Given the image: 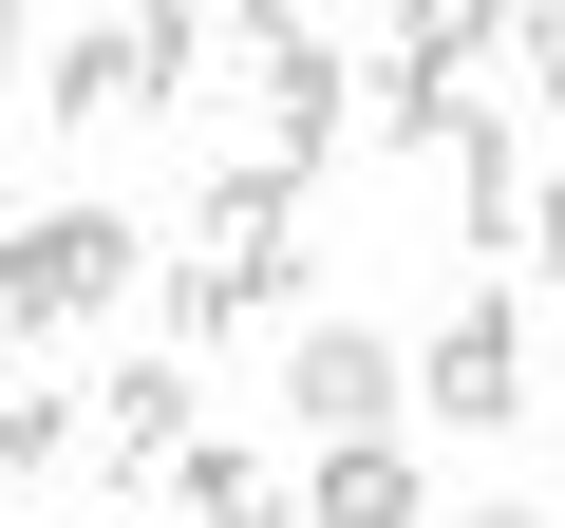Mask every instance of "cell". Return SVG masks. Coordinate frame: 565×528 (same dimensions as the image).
<instances>
[{
  "instance_id": "cell-14",
  "label": "cell",
  "mask_w": 565,
  "mask_h": 528,
  "mask_svg": "<svg viewBox=\"0 0 565 528\" xmlns=\"http://www.w3.org/2000/svg\"><path fill=\"white\" fill-rule=\"evenodd\" d=\"M132 76H151V114L207 95V0H132Z\"/></svg>"
},
{
  "instance_id": "cell-1",
  "label": "cell",
  "mask_w": 565,
  "mask_h": 528,
  "mask_svg": "<svg viewBox=\"0 0 565 528\" xmlns=\"http://www.w3.org/2000/svg\"><path fill=\"white\" fill-rule=\"evenodd\" d=\"M302 189L321 170H282V151H245V170H207V245L170 264V340H226V321H282L302 303Z\"/></svg>"
},
{
  "instance_id": "cell-17",
  "label": "cell",
  "mask_w": 565,
  "mask_h": 528,
  "mask_svg": "<svg viewBox=\"0 0 565 528\" xmlns=\"http://www.w3.org/2000/svg\"><path fill=\"white\" fill-rule=\"evenodd\" d=\"M226 39H245V57H264V39H302V0H226Z\"/></svg>"
},
{
  "instance_id": "cell-6",
  "label": "cell",
  "mask_w": 565,
  "mask_h": 528,
  "mask_svg": "<svg viewBox=\"0 0 565 528\" xmlns=\"http://www.w3.org/2000/svg\"><path fill=\"white\" fill-rule=\"evenodd\" d=\"M264 151H282V170H340V151H359V57L264 39Z\"/></svg>"
},
{
  "instance_id": "cell-15",
  "label": "cell",
  "mask_w": 565,
  "mask_h": 528,
  "mask_svg": "<svg viewBox=\"0 0 565 528\" xmlns=\"http://www.w3.org/2000/svg\"><path fill=\"white\" fill-rule=\"evenodd\" d=\"M509 95L565 114V0H509Z\"/></svg>"
},
{
  "instance_id": "cell-8",
  "label": "cell",
  "mask_w": 565,
  "mask_h": 528,
  "mask_svg": "<svg viewBox=\"0 0 565 528\" xmlns=\"http://www.w3.org/2000/svg\"><path fill=\"white\" fill-rule=\"evenodd\" d=\"M302 528H434V472H415L396 434H321V472H302Z\"/></svg>"
},
{
  "instance_id": "cell-13",
  "label": "cell",
  "mask_w": 565,
  "mask_h": 528,
  "mask_svg": "<svg viewBox=\"0 0 565 528\" xmlns=\"http://www.w3.org/2000/svg\"><path fill=\"white\" fill-rule=\"evenodd\" d=\"M396 57H434V76L509 57V0H396Z\"/></svg>"
},
{
  "instance_id": "cell-7",
  "label": "cell",
  "mask_w": 565,
  "mask_h": 528,
  "mask_svg": "<svg viewBox=\"0 0 565 528\" xmlns=\"http://www.w3.org/2000/svg\"><path fill=\"white\" fill-rule=\"evenodd\" d=\"M452 245L471 264H527V114H471L452 133Z\"/></svg>"
},
{
  "instance_id": "cell-10",
  "label": "cell",
  "mask_w": 565,
  "mask_h": 528,
  "mask_svg": "<svg viewBox=\"0 0 565 528\" xmlns=\"http://www.w3.org/2000/svg\"><path fill=\"white\" fill-rule=\"evenodd\" d=\"M39 114L76 133V114H151V76H132V20H76L57 57H39Z\"/></svg>"
},
{
  "instance_id": "cell-16",
  "label": "cell",
  "mask_w": 565,
  "mask_h": 528,
  "mask_svg": "<svg viewBox=\"0 0 565 528\" xmlns=\"http://www.w3.org/2000/svg\"><path fill=\"white\" fill-rule=\"evenodd\" d=\"M527 284H565V170H527Z\"/></svg>"
},
{
  "instance_id": "cell-5",
  "label": "cell",
  "mask_w": 565,
  "mask_h": 528,
  "mask_svg": "<svg viewBox=\"0 0 565 528\" xmlns=\"http://www.w3.org/2000/svg\"><path fill=\"white\" fill-rule=\"evenodd\" d=\"M396 397H415V359L359 340V321H302V340H282V415H302V434H396Z\"/></svg>"
},
{
  "instance_id": "cell-18",
  "label": "cell",
  "mask_w": 565,
  "mask_h": 528,
  "mask_svg": "<svg viewBox=\"0 0 565 528\" xmlns=\"http://www.w3.org/2000/svg\"><path fill=\"white\" fill-rule=\"evenodd\" d=\"M434 528H546V509H527V490H509V509H434Z\"/></svg>"
},
{
  "instance_id": "cell-9",
  "label": "cell",
  "mask_w": 565,
  "mask_h": 528,
  "mask_svg": "<svg viewBox=\"0 0 565 528\" xmlns=\"http://www.w3.org/2000/svg\"><path fill=\"white\" fill-rule=\"evenodd\" d=\"M170 509H189V528H302V490H282L264 453H226V434L170 453Z\"/></svg>"
},
{
  "instance_id": "cell-3",
  "label": "cell",
  "mask_w": 565,
  "mask_h": 528,
  "mask_svg": "<svg viewBox=\"0 0 565 528\" xmlns=\"http://www.w3.org/2000/svg\"><path fill=\"white\" fill-rule=\"evenodd\" d=\"M415 415H452V434H527V303H509V284H471V303L415 340Z\"/></svg>"
},
{
  "instance_id": "cell-19",
  "label": "cell",
  "mask_w": 565,
  "mask_h": 528,
  "mask_svg": "<svg viewBox=\"0 0 565 528\" xmlns=\"http://www.w3.org/2000/svg\"><path fill=\"white\" fill-rule=\"evenodd\" d=\"M20 57H39V20H20V0H0V76H20Z\"/></svg>"
},
{
  "instance_id": "cell-11",
  "label": "cell",
  "mask_w": 565,
  "mask_h": 528,
  "mask_svg": "<svg viewBox=\"0 0 565 528\" xmlns=\"http://www.w3.org/2000/svg\"><path fill=\"white\" fill-rule=\"evenodd\" d=\"M359 133H377V151H452V133H471V76H434V57H377V76H359Z\"/></svg>"
},
{
  "instance_id": "cell-12",
  "label": "cell",
  "mask_w": 565,
  "mask_h": 528,
  "mask_svg": "<svg viewBox=\"0 0 565 528\" xmlns=\"http://www.w3.org/2000/svg\"><path fill=\"white\" fill-rule=\"evenodd\" d=\"M57 453H76V397H57L39 359H0V490H39Z\"/></svg>"
},
{
  "instance_id": "cell-2",
  "label": "cell",
  "mask_w": 565,
  "mask_h": 528,
  "mask_svg": "<svg viewBox=\"0 0 565 528\" xmlns=\"http://www.w3.org/2000/svg\"><path fill=\"white\" fill-rule=\"evenodd\" d=\"M151 284V245L114 226V208H20L0 226V340H76V321H114Z\"/></svg>"
},
{
  "instance_id": "cell-4",
  "label": "cell",
  "mask_w": 565,
  "mask_h": 528,
  "mask_svg": "<svg viewBox=\"0 0 565 528\" xmlns=\"http://www.w3.org/2000/svg\"><path fill=\"white\" fill-rule=\"evenodd\" d=\"M207 434V378H189V340H151V359H114L95 378V472L114 490H170V453Z\"/></svg>"
}]
</instances>
